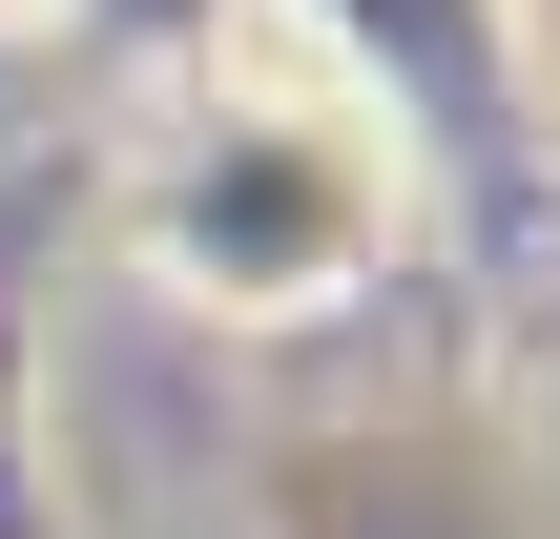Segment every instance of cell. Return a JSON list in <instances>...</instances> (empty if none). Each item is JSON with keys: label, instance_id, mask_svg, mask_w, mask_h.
<instances>
[{"label": "cell", "instance_id": "cell-2", "mask_svg": "<svg viewBox=\"0 0 560 539\" xmlns=\"http://www.w3.org/2000/svg\"><path fill=\"white\" fill-rule=\"evenodd\" d=\"M42 21H62V0H0V62H21V42H42Z\"/></svg>", "mask_w": 560, "mask_h": 539}, {"label": "cell", "instance_id": "cell-1", "mask_svg": "<svg viewBox=\"0 0 560 539\" xmlns=\"http://www.w3.org/2000/svg\"><path fill=\"white\" fill-rule=\"evenodd\" d=\"M125 270L208 332H332L416 270V104L332 42H208L125 125Z\"/></svg>", "mask_w": 560, "mask_h": 539}]
</instances>
